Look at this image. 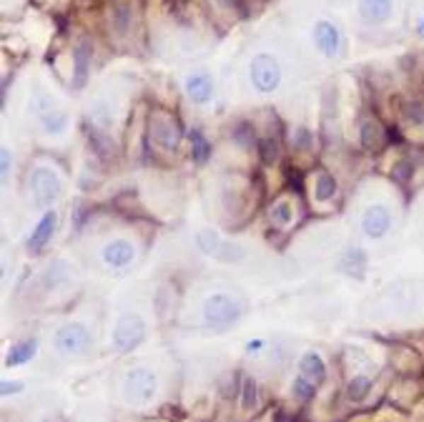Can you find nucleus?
<instances>
[{
  "mask_svg": "<svg viewBox=\"0 0 424 422\" xmlns=\"http://www.w3.org/2000/svg\"><path fill=\"white\" fill-rule=\"evenodd\" d=\"M204 324L214 332H224L229 329L231 324L239 322V316H241V304L234 300L231 295H211L206 297L204 302Z\"/></svg>",
  "mask_w": 424,
  "mask_h": 422,
  "instance_id": "obj_1",
  "label": "nucleus"
},
{
  "mask_svg": "<svg viewBox=\"0 0 424 422\" xmlns=\"http://www.w3.org/2000/svg\"><path fill=\"white\" fill-rule=\"evenodd\" d=\"M123 392L131 405H149L159 392V380L149 367H133L123 380Z\"/></svg>",
  "mask_w": 424,
  "mask_h": 422,
  "instance_id": "obj_2",
  "label": "nucleus"
},
{
  "mask_svg": "<svg viewBox=\"0 0 424 422\" xmlns=\"http://www.w3.org/2000/svg\"><path fill=\"white\" fill-rule=\"evenodd\" d=\"M28 186H30V196H33V201L38 206H53L63 194L61 176H58L53 169H45V166L33 169V173L28 178Z\"/></svg>",
  "mask_w": 424,
  "mask_h": 422,
  "instance_id": "obj_3",
  "label": "nucleus"
},
{
  "mask_svg": "<svg viewBox=\"0 0 424 422\" xmlns=\"http://www.w3.org/2000/svg\"><path fill=\"white\" fill-rule=\"evenodd\" d=\"M146 337V322L141 314H133V312H126V314L118 316L116 327L110 332V342L116 347V352H131L133 347H138Z\"/></svg>",
  "mask_w": 424,
  "mask_h": 422,
  "instance_id": "obj_4",
  "label": "nucleus"
},
{
  "mask_svg": "<svg viewBox=\"0 0 424 422\" xmlns=\"http://www.w3.org/2000/svg\"><path fill=\"white\" fill-rule=\"evenodd\" d=\"M53 345H55V350H58V355H63V357L81 355V352L88 350L91 332H88V327H86V324L68 322V324H63L58 332H55Z\"/></svg>",
  "mask_w": 424,
  "mask_h": 422,
  "instance_id": "obj_5",
  "label": "nucleus"
},
{
  "mask_svg": "<svg viewBox=\"0 0 424 422\" xmlns=\"http://www.w3.org/2000/svg\"><path fill=\"white\" fill-rule=\"evenodd\" d=\"M251 84L259 93H274L281 84V68L271 56L261 53L251 61Z\"/></svg>",
  "mask_w": 424,
  "mask_h": 422,
  "instance_id": "obj_6",
  "label": "nucleus"
},
{
  "mask_svg": "<svg viewBox=\"0 0 424 422\" xmlns=\"http://www.w3.org/2000/svg\"><path fill=\"white\" fill-rule=\"evenodd\" d=\"M151 139L164 151H176L178 146H181L183 128L176 118L164 116V113H154V116H151Z\"/></svg>",
  "mask_w": 424,
  "mask_h": 422,
  "instance_id": "obj_7",
  "label": "nucleus"
},
{
  "mask_svg": "<svg viewBox=\"0 0 424 422\" xmlns=\"http://www.w3.org/2000/svg\"><path fill=\"white\" fill-rule=\"evenodd\" d=\"M391 224H394V214H391V209L386 204H372L364 209L362 232L369 239H384L386 234L391 232Z\"/></svg>",
  "mask_w": 424,
  "mask_h": 422,
  "instance_id": "obj_8",
  "label": "nucleus"
},
{
  "mask_svg": "<svg viewBox=\"0 0 424 422\" xmlns=\"http://www.w3.org/2000/svg\"><path fill=\"white\" fill-rule=\"evenodd\" d=\"M101 259L110 269H126L136 259V246L128 239H113L101 249Z\"/></svg>",
  "mask_w": 424,
  "mask_h": 422,
  "instance_id": "obj_9",
  "label": "nucleus"
},
{
  "mask_svg": "<svg viewBox=\"0 0 424 422\" xmlns=\"http://www.w3.org/2000/svg\"><path fill=\"white\" fill-rule=\"evenodd\" d=\"M35 113H38L40 123H43L45 134L61 136L68 128V116L63 111H58V108L53 106V101L45 98V96H40V98L35 101Z\"/></svg>",
  "mask_w": 424,
  "mask_h": 422,
  "instance_id": "obj_10",
  "label": "nucleus"
},
{
  "mask_svg": "<svg viewBox=\"0 0 424 422\" xmlns=\"http://www.w3.org/2000/svg\"><path fill=\"white\" fill-rule=\"evenodd\" d=\"M55 227H58V214H55L53 209H48V211L43 214V217H40V222L33 227L30 236H28L25 249L30 251V254H38V251H43L45 244H48V241L53 239Z\"/></svg>",
  "mask_w": 424,
  "mask_h": 422,
  "instance_id": "obj_11",
  "label": "nucleus"
},
{
  "mask_svg": "<svg viewBox=\"0 0 424 422\" xmlns=\"http://www.w3.org/2000/svg\"><path fill=\"white\" fill-rule=\"evenodd\" d=\"M339 28L329 21H316L314 23V45L324 53L326 58H334L339 53Z\"/></svg>",
  "mask_w": 424,
  "mask_h": 422,
  "instance_id": "obj_12",
  "label": "nucleus"
},
{
  "mask_svg": "<svg viewBox=\"0 0 424 422\" xmlns=\"http://www.w3.org/2000/svg\"><path fill=\"white\" fill-rule=\"evenodd\" d=\"M91 61H93V50H91L88 40H83V43L73 50V86H76V89H83L86 81H88Z\"/></svg>",
  "mask_w": 424,
  "mask_h": 422,
  "instance_id": "obj_13",
  "label": "nucleus"
},
{
  "mask_svg": "<svg viewBox=\"0 0 424 422\" xmlns=\"http://www.w3.org/2000/svg\"><path fill=\"white\" fill-rule=\"evenodd\" d=\"M186 93L193 103H209L211 96H214V81H211L209 73H191L186 78Z\"/></svg>",
  "mask_w": 424,
  "mask_h": 422,
  "instance_id": "obj_14",
  "label": "nucleus"
},
{
  "mask_svg": "<svg viewBox=\"0 0 424 422\" xmlns=\"http://www.w3.org/2000/svg\"><path fill=\"white\" fill-rule=\"evenodd\" d=\"M394 13V3L391 0H359V16L367 23L377 25V23H386Z\"/></svg>",
  "mask_w": 424,
  "mask_h": 422,
  "instance_id": "obj_15",
  "label": "nucleus"
},
{
  "mask_svg": "<svg viewBox=\"0 0 424 422\" xmlns=\"http://www.w3.org/2000/svg\"><path fill=\"white\" fill-rule=\"evenodd\" d=\"M299 375H302L304 380H309L311 384H316V387L324 382L326 365H324V360H321L319 352H306V355L299 360Z\"/></svg>",
  "mask_w": 424,
  "mask_h": 422,
  "instance_id": "obj_16",
  "label": "nucleus"
},
{
  "mask_svg": "<svg viewBox=\"0 0 424 422\" xmlns=\"http://www.w3.org/2000/svg\"><path fill=\"white\" fill-rule=\"evenodd\" d=\"M38 352V339H25V342H18V345L11 347L6 357V365L8 367H18V365H25L30 362Z\"/></svg>",
  "mask_w": 424,
  "mask_h": 422,
  "instance_id": "obj_17",
  "label": "nucleus"
},
{
  "mask_svg": "<svg viewBox=\"0 0 424 422\" xmlns=\"http://www.w3.org/2000/svg\"><path fill=\"white\" fill-rule=\"evenodd\" d=\"M71 279H73L71 264H66V261H53V264L48 267V272H45L43 284L48 289H58V287H66Z\"/></svg>",
  "mask_w": 424,
  "mask_h": 422,
  "instance_id": "obj_18",
  "label": "nucleus"
},
{
  "mask_svg": "<svg viewBox=\"0 0 424 422\" xmlns=\"http://www.w3.org/2000/svg\"><path fill=\"white\" fill-rule=\"evenodd\" d=\"M336 194H339V181L331 173L321 171L314 183V201L316 204H329Z\"/></svg>",
  "mask_w": 424,
  "mask_h": 422,
  "instance_id": "obj_19",
  "label": "nucleus"
},
{
  "mask_svg": "<svg viewBox=\"0 0 424 422\" xmlns=\"http://www.w3.org/2000/svg\"><path fill=\"white\" fill-rule=\"evenodd\" d=\"M342 269L347 274H357V277H364V269H367V254H364V249H359V246H354V249H347L342 256Z\"/></svg>",
  "mask_w": 424,
  "mask_h": 422,
  "instance_id": "obj_20",
  "label": "nucleus"
},
{
  "mask_svg": "<svg viewBox=\"0 0 424 422\" xmlns=\"http://www.w3.org/2000/svg\"><path fill=\"white\" fill-rule=\"evenodd\" d=\"M372 392V380L367 375H354L347 384V397L352 402H364Z\"/></svg>",
  "mask_w": 424,
  "mask_h": 422,
  "instance_id": "obj_21",
  "label": "nucleus"
},
{
  "mask_svg": "<svg viewBox=\"0 0 424 422\" xmlns=\"http://www.w3.org/2000/svg\"><path fill=\"white\" fill-rule=\"evenodd\" d=\"M269 219H271V224H274V227H289V224L294 222L292 201H287V199L276 201V204L269 209Z\"/></svg>",
  "mask_w": 424,
  "mask_h": 422,
  "instance_id": "obj_22",
  "label": "nucleus"
},
{
  "mask_svg": "<svg viewBox=\"0 0 424 422\" xmlns=\"http://www.w3.org/2000/svg\"><path fill=\"white\" fill-rule=\"evenodd\" d=\"M209 141H206V136L201 134L199 128H193L191 131V156H193V161L196 164H204L206 159H209Z\"/></svg>",
  "mask_w": 424,
  "mask_h": 422,
  "instance_id": "obj_23",
  "label": "nucleus"
},
{
  "mask_svg": "<svg viewBox=\"0 0 424 422\" xmlns=\"http://www.w3.org/2000/svg\"><path fill=\"white\" fill-rule=\"evenodd\" d=\"M382 136H384V131H382V126L377 121H367L362 126V144L364 149H377L382 141Z\"/></svg>",
  "mask_w": 424,
  "mask_h": 422,
  "instance_id": "obj_24",
  "label": "nucleus"
},
{
  "mask_svg": "<svg viewBox=\"0 0 424 422\" xmlns=\"http://www.w3.org/2000/svg\"><path fill=\"white\" fill-rule=\"evenodd\" d=\"M259 402V387L253 382V377H243V384H241V407L243 410H253Z\"/></svg>",
  "mask_w": 424,
  "mask_h": 422,
  "instance_id": "obj_25",
  "label": "nucleus"
},
{
  "mask_svg": "<svg viewBox=\"0 0 424 422\" xmlns=\"http://www.w3.org/2000/svg\"><path fill=\"white\" fill-rule=\"evenodd\" d=\"M196 244H199V249L204 251V254H216V256H219L221 241H219V236L211 232V229H204V232H199V236H196Z\"/></svg>",
  "mask_w": 424,
  "mask_h": 422,
  "instance_id": "obj_26",
  "label": "nucleus"
},
{
  "mask_svg": "<svg viewBox=\"0 0 424 422\" xmlns=\"http://www.w3.org/2000/svg\"><path fill=\"white\" fill-rule=\"evenodd\" d=\"M292 392H294V397H297V400L309 402V400H314L316 384H311L309 380H304L302 375H299V377L294 380V384H292Z\"/></svg>",
  "mask_w": 424,
  "mask_h": 422,
  "instance_id": "obj_27",
  "label": "nucleus"
},
{
  "mask_svg": "<svg viewBox=\"0 0 424 422\" xmlns=\"http://www.w3.org/2000/svg\"><path fill=\"white\" fill-rule=\"evenodd\" d=\"M259 151H261V159H264L266 164H274L276 159H279V146H276L274 139H261Z\"/></svg>",
  "mask_w": 424,
  "mask_h": 422,
  "instance_id": "obj_28",
  "label": "nucleus"
},
{
  "mask_svg": "<svg viewBox=\"0 0 424 422\" xmlns=\"http://www.w3.org/2000/svg\"><path fill=\"white\" fill-rule=\"evenodd\" d=\"M404 116H407V121L414 123V126H424V103H419V101L407 103V108H404Z\"/></svg>",
  "mask_w": 424,
  "mask_h": 422,
  "instance_id": "obj_29",
  "label": "nucleus"
},
{
  "mask_svg": "<svg viewBox=\"0 0 424 422\" xmlns=\"http://www.w3.org/2000/svg\"><path fill=\"white\" fill-rule=\"evenodd\" d=\"M23 387H25L23 382H11V380H6V382L0 384V392L6 394V397H11V394H18V392H21Z\"/></svg>",
  "mask_w": 424,
  "mask_h": 422,
  "instance_id": "obj_30",
  "label": "nucleus"
},
{
  "mask_svg": "<svg viewBox=\"0 0 424 422\" xmlns=\"http://www.w3.org/2000/svg\"><path fill=\"white\" fill-rule=\"evenodd\" d=\"M8 173H11V151L3 146V178H8Z\"/></svg>",
  "mask_w": 424,
  "mask_h": 422,
  "instance_id": "obj_31",
  "label": "nucleus"
},
{
  "mask_svg": "<svg viewBox=\"0 0 424 422\" xmlns=\"http://www.w3.org/2000/svg\"><path fill=\"white\" fill-rule=\"evenodd\" d=\"M261 347H264V342H261V339H256V342H248V345H246V352H248V355H253V352L261 350Z\"/></svg>",
  "mask_w": 424,
  "mask_h": 422,
  "instance_id": "obj_32",
  "label": "nucleus"
},
{
  "mask_svg": "<svg viewBox=\"0 0 424 422\" xmlns=\"http://www.w3.org/2000/svg\"><path fill=\"white\" fill-rule=\"evenodd\" d=\"M221 3H226L229 8H234V6H239V0H221Z\"/></svg>",
  "mask_w": 424,
  "mask_h": 422,
  "instance_id": "obj_33",
  "label": "nucleus"
},
{
  "mask_svg": "<svg viewBox=\"0 0 424 422\" xmlns=\"http://www.w3.org/2000/svg\"><path fill=\"white\" fill-rule=\"evenodd\" d=\"M419 30H422V35H424V18H422V25H419Z\"/></svg>",
  "mask_w": 424,
  "mask_h": 422,
  "instance_id": "obj_34",
  "label": "nucleus"
}]
</instances>
